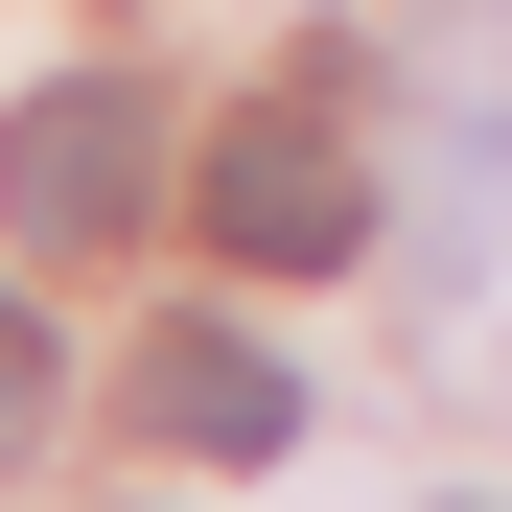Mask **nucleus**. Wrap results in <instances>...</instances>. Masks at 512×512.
Masks as SVG:
<instances>
[{
  "label": "nucleus",
  "mask_w": 512,
  "mask_h": 512,
  "mask_svg": "<svg viewBox=\"0 0 512 512\" xmlns=\"http://www.w3.org/2000/svg\"><path fill=\"white\" fill-rule=\"evenodd\" d=\"M210 233L256 256V280H350V256H373V163L280 94V117H233V140H210Z\"/></svg>",
  "instance_id": "f03ea898"
},
{
  "label": "nucleus",
  "mask_w": 512,
  "mask_h": 512,
  "mask_svg": "<svg viewBox=\"0 0 512 512\" xmlns=\"http://www.w3.org/2000/svg\"><path fill=\"white\" fill-rule=\"evenodd\" d=\"M140 443L163 466H280L303 443V373L256 350V326H163V350H140Z\"/></svg>",
  "instance_id": "7ed1b4c3"
},
{
  "label": "nucleus",
  "mask_w": 512,
  "mask_h": 512,
  "mask_svg": "<svg viewBox=\"0 0 512 512\" xmlns=\"http://www.w3.org/2000/svg\"><path fill=\"white\" fill-rule=\"evenodd\" d=\"M0 210H24L47 256H117L163 210V94H140V70H47L24 140H0Z\"/></svg>",
  "instance_id": "f257e3e1"
},
{
  "label": "nucleus",
  "mask_w": 512,
  "mask_h": 512,
  "mask_svg": "<svg viewBox=\"0 0 512 512\" xmlns=\"http://www.w3.org/2000/svg\"><path fill=\"white\" fill-rule=\"evenodd\" d=\"M47 396H70V373H47V326L0 303V489H24V443H47Z\"/></svg>",
  "instance_id": "20e7f679"
}]
</instances>
